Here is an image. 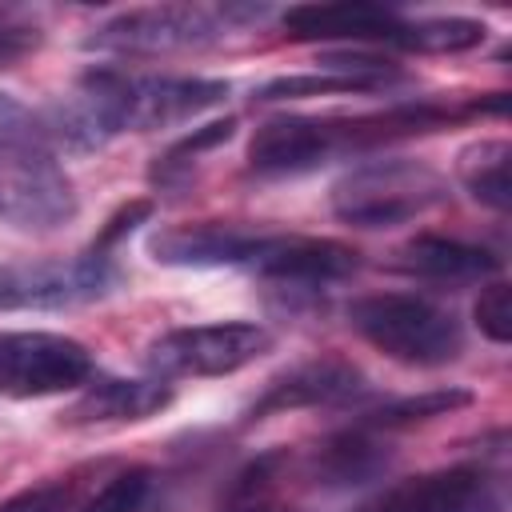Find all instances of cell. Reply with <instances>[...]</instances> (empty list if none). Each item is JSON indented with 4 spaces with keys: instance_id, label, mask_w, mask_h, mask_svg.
<instances>
[{
    "instance_id": "8992f818",
    "label": "cell",
    "mask_w": 512,
    "mask_h": 512,
    "mask_svg": "<svg viewBox=\"0 0 512 512\" xmlns=\"http://www.w3.org/2000/svg\"><path fill=\"white\" fill-rule=\"evenodd\" d=\"M276 336L256 320H216L188 324L156 336L144 352V364L156 380H208L232 376L260 356H268Z\"/></svg>"
},
{
    "instance_id": "5bb4252c",
    "label": "cell",
    "mask_w": 512,
    "mask_h": 512,
    "mask_svg": "<svg viewBox=\"0 0 512 512\" xmlns=\"http://www.w3.org/2000/svg\"><path fill=\"white\" fill-rule=\"evenodd\" d=\"M504 480L484 464H452L392 484L372 512H504Z\"/></svg>"
},
{
    "instance_id": "7402d4cb",
    "label": "cell",
    "mask_w": 512,
    "mask_h": 512,
    "mask_svg": "<svg viewBox=\"0 0 512 512\" xmlns=\"http://www.w3.org/2000/svg\"><path fill=\"white\" fill-rule=\"evenodd\" d=\"M468 404H472V392L468 388H432V392L384 400V404L368 408L360 416V424L364 428H376V432H400V428H412V424H428L436 416H448L456 408H468Z\"/></svg>"
},
{
    "instance_id": "3957f363",
    "label": "cell",
    "mask_w": 512,
    "mask_h": 512,
    "mask_svg": "<svg viewBox=\"0 0 512 512\" xmlns=\"http://www.w3.org/2000/svg\"><path fill=\"white\" fill-rule=\"evenodd\" d=\"M352 332L408 368H440L464 352V324L416 292H368L348 304Z\"/></svg>"
},
{
    "instance_id": "9c48e42d",
    "label": "cell",
    "mask_w": 512,
    "mask_h": 512,
    "mask_svg": "<svg viewBox=\"0 0 512 512\" xmlns=\"http://www.w3.org/2000/svg\"><path fill=\"white\" fill-rule=\"evenodd\" d=\"M256 272L264 284H272L284 304H304V300H320L332 284H344L360 272V252L344 240L332 236H284L276 232L272 244L264 248V256L248 268Z\"/></svg>"
},
{
    "instance_id": "484cf974",
    "label": "cell",
    "mask_w": 512,
    "mask_h": 512,
    "mask_svg": "<svg viewBox=\"0 0 512 512\" xmlns=\"http://www.w3.org/2000/svg\"><path fill=\"white\" fill-rule=\"evenodd\" d=\"M472 320L480 336H488L492 344H508L512 340V288L504 280H488L472 304Z\"/></svg>"
},
{
    "instance_id": "7a4b0ae2",
    "label": "cell",
    "mask_w": 512,
    "mask_h": 512,
    "mask_svg": "<svg viewBox=\"0 0 512 512\" xmlns=\"http://www.w3.org/2000/svg\"><path fill=\"white\" fill-rule=\"evenodd\" d=\"M272 16L268 4H144L124 8L96 28H88L84 48L100 56L156 60L176 52H200L220 44L228 32L264 24Z\"/></svg>"
},
{
    "instance_id": "f1b7e54d",
    "label": "cell",
    "mask_w": 512,
    "mask_h": 512,
    "mask_svg": "<svg viewBox=\"0 0 512 512\" xmlns=\"http://www.w3.org/2000/svg\"><path fill=\"white\" fill-rule=\"evenodd\" d=\"M224 512H292L276 496H248V500H224Z\"/></svg>"
},
{
    "instance_id": "603a6c76",
    "label": "cell",
    "mask_w": 512,
    "mask_h": 512,
    "mask_svg": "<svg viewBox=\"0 0 512 512\" xmlns=\"http://www.w3.org/2000/svg\"><path fill=\"white\" fill-rule=\"evenodd\" d=\"M152 468H144V464H128V468H120V472H112L84 504H80V512H140L144 504H148V496H152Z\"/></svg>"
},
{
    "instance_id": "2e32d148",
    "label": "cell",
    "mask_w": 512,
    "mask_h": 512,
    "mask_svg": "<svg viewBox=\"0 0 512 512\" xmlns=\"http://www.w3.org/2000/svg\"><path fill=\"white\" fill-rule=\"evenodd\" d=\"M400 8L392 4H368V0H336V4H292L280 12V28L288 40H324V44H348L368 48L384 44L388 32L400 24Z\"/></svg>"
},
{
    "instance_id": "4316f807",
    "label": "cell",
    "mask_w": 512,
    "mask_h": 512,
    "mask_svg": "<svg viewBox=\"0 0 512 512\" xmlns=\"http://www.w3.org/2000/svg\"><path fill=\"white\" fill-rule=\"evenodd\" d=\"M40 40H44V32H40L36 24L0 16V72H4V68H16L20 60H28V56L40 48Z\"/></svg>"
},
{
    "instance_id": "6da1fadb",
    "label": "cell",
    "mask_w": 512,
    "mask_h": 512,
    "mask_svg": "<svg viewBox=\"0 0 512 512\" xmlns=\"http://www.w3.org/2000/svg\"><path fill=\"white\" fill-rule=\"evenodd\" d=\"M228 80L216 76H168L128 72L116 64H92L68 96L36 112L44 144L56 156H88L120 132L176 128L228 100Z\"/></svg>"
},
{
    "instance_id": "30bf717a",
    "label": "cell",
    "mask_w": 512,
    "mask_h": 512,
    "mask_svg": "<svg viewBox=\"0 0 512 512\" xmlns=\"http://www.w3.org/2000/svg\"><path fill=\"white\" fill-rule=\"evenodd\" d=\"M332 160H348L340 116H268L248 140V172L264 180L304 176Z\"/></svg>"
},
{
    "instance_id": "d4e9b609",
    "label": "cell",
    "mask_w": 512,
    "mask_h": 512,
    "mask_svg": "<svg viewBox=\"0 0 512 512\" xmlns=\"http://www.w3.org/2000/svg\"><path fill=\"white\" fill-rule=\"evenodd\" d=\"M156 212V200L152 196H136V200H124L104 224H100V232L92 236V244H88V252L92 256H104V260H116L112 252L120 248V240H128L148 216Z\"/></svg>"
},
{
    "instance_id": "4fadbf2b",
    "label": "cell",
    "mask_w": 512,
    "mask_h": 512,
    "mask_svg": "<svg viewBox=\"0 0 512 512\" xmlns=\"http://www.w3.org/2000/svg\"><path fill=\"white\" fill-rule=\"evenodd\" d=\"M364 392H368V380L348 356H312L276 372L264 384V392L248 404L244 424H260L268 416H284L300 408H336Z\"/></svg>"
},
{
    "instance_id": "83f0119b",
    "label": "cell",
    "mask_w": 512,
    "mask_h": 512,
    "mask_svg": "<svg viewBox=\"0 0 512 512\" xmlns=\"http://www.w3.org/2000/svg\"><path fill=\"white\" fill-rule=\"evenodd\" d=\"M8 140H44V132L28 104H20L12 92H0V144Z\"/></svg>"
},
{
    "instance_id": "9a60e30c",
    "label": "cell",
    "mask_w": 512,
    "mask_h": 512,
    "mask_svg": "<svg viewBox=\"0 0 512 512\" xmlns=\"http://www.w3.org/2000/svg\"><path fill=\"white\" fill-rule=\"evenodd\" d=\"M172 404V384L156 376H92L80 396L60 412L68 428H112L160 416Z\"/></svg>"
},
{
    "instance_id": "7c38bea8",
    "label": "cell",
    "mask_w": 512,
    "mask_h": 512,
    "mask_svg": "<svg viewBox=\"0 0 512 512\" xmlns=\"http://www.w3.org/2000/svg\"><path fill=\"white\" fill-rule=\"evenodd\" d=\"M276 232L232 224V220H192L148 236V256L164 268H252Z\"/></svg>"
},
{
    "instance_id": "52a82bcc",
    "label": "cell",
    "mask_w": 512,
    "mask_h": 512,
    "mask_svg": "<svg viewBox=\"0 0 512 512\" xmlns=\"http://www.w3.org/2000/svg\"><path fill=\"white\" fill-rule=\"evenodd\" d=\"M120 280L116 260L92 256L88 248L68 260H24L0 264V312H56L80 308L108 296Z\"/></svg>"
},
{
    "instance_id": "e0dca14e",
    "label": "cell",
    "mask_w": 512,
    "mask_h": 512,
    "mask_svg": "<svg viewBox=\"0 0 512 512\" xmlns=\"http://www.w3.org/2000/svg\"><path fill=\"white\" fill-rule=\"evenodd\" d=\"M392 268L412 280H432V284H480V280H496L500 256L460 236L416 232L392 252Z\"/></svg>"
},
{
    "instance_id": "277c9868",
    "label": "cell",
    "mask_w": 512,
    "mask_h": 512,
    "mask_svg": "<svg viewBox=\"0 0 512 512\" xmlns=\"http://www.w3.org/2000/svg\"><path fill=\"white\" fill-rule=\"evenodd\" d=\"M332 216L352 228H396L448 200V180L412 156H376L352 164L332 184Z\"/></svg>"
},
{
    "instance_id": "8fae6325",
    "label": "cell",
    "mask_w": 512,
    "mask_h": 512,
    "mask_svg": "<svg viewBox=\"0 0 512 512\" xmlns=\"http://www.w3.org/2000/svg\"><path fill=\"white\" fill-rule=\"evenodd\" d=\"M408 72L372 52V48H332L320 52L312 72L296 76H276L252 92V104H280V100H308V96H368V92H388L404 84Z\"/></svg>"
},
{
    "instance_id": "cb8c5ba5",
    "label": "cell",
    "mask_w": 512,
    "mask_h": 512,
    "mask_svg": "<svg viewBox=\"0 0 512 512\" xmlns=\"http://www.w3.org/2000/svg\"><path fill=\"white\" fill-rule=\"evenodd\" d=\"M76 504H80L76 476H56V480H40L32 488L12 492L8 500H0V512H72Z\"/></svg>"
},
{
    "instance_id": "5b68a950",
    "label": "cell",
    "mask_w": 512,
    "mask_h": 512,
    "mask_svg": "<svg viewBox=\"0 0 512 512\" xmlns=\"http://www.w3.org/2000/svg\"><path fill=\"white\" fill-rule=\"evenodd\" d=\"M80 212L76 184L44 140L0 144V224L20 232H56Z\"/></svg>"
},
{
    "instance_id": "ba28073f",
    "label": "cell",
    "mask_w": 512,
    "mask_h": 512,
    "mask_svg": "<svg viewBox=\"0 0 512 512\" xmlns=\"http://www.w3.org/2000/svg\"><path fill=\"white\" fill-rule=\"evenodd\" d=\"M92 352L64 332H0V396L40 400L84 388L92 380Z\"/></svg>"
},
{
    "instance_id": "ffe728a7",
    "label": "cell",
    "mask_w": 512,
    "mask_h": 512,
    "mask_svg": "<svg viewBox=\"0 0 512 512\" xmlns=\"http://www.w3.org/2000/svg\"><path fill=\"white\" fill-rule=\"evenodd\" d=\"M508 168H512V144L508 140H476V144H468L456 156V180H460V188L476 204H484L492 212H508L512 208Z\"/></svg>"
},
{
    "instance_id": "ac0fdd59",
    "label": "cell",
    "mask_w": 512,
    "mask_h": 512,
    "mask_svg": "<svg viewBox=\"0 0 512 512\" xmlns=\"http://www.w3.org/2000/svg\"><path fill=\"white\" fill-rule=\"evenodd\" d=\"M388 468H392V448L376 428H364L360 420L352 428L332 432L308 456V476L320 488H360L380 480Z\"/></svg>"
},
{
    "instance_id": "d6986e66",
    "label": "cell",
    "mask_w": 512,
    "mask_h": 512,
    "mask_svg": "<svg viewBox=\"0 0 512 512\" xmlns=\"http://www.w3.org/2000/svg\"><path fill=\"white\" fill-rule=\"evenodd\" d=\"M488 40V24L472 16H400V24L388 32V48L416 52V56H448V52H472Z\"/></svg>"
},
{
    "instance_id": "44dd1931",
    "label": "cell",
    "mask_w": 512,
    "mask_h": 512,
    "mask_svg": "<svg viewBox=\"0 0 512 512\" xmlns=\"http://www.w3.org/2000/svg\"><path fill=\"white\" fill-rule=\"evenodd\" d=\"M232 132H236V120H232V116H224V120H208V124L192 128L188 136H180L176 144H168V148L152 160V168H148V184H152L156 192L184 188V184L192 180L196 164H200L212 148L228 144V140H232Z\"/></svg>"
}]
</instances>
